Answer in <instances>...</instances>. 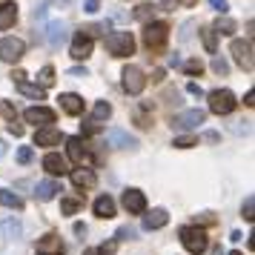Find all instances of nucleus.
Returning <instances> with one entry per match:
<instances>
[{"label":"nucleus","mask_w":255,"mask_h":255,"mask_svg":"<svg viewBox=\"0 0 255 255\" xmlns=\"http://www.w3.org/2000/svg\"><path fill=\"white\" fill-rule=\"evenodd\" d=\"M178 235H181V244H184L186 253H192V255L207 253V247H209L207 230H201V227H181Z\"/></svg>","instance_id":"f257e3e1"},{"label":"nucleus","mask_w":255,"mask_h":255,"mask_svg":"<svg viewBox=\"0 0 255 255\" xmlns=\"http://www.w3.org/2000/svg\"><path fill=\"white\" fill-rule=\"evenodd\" d=\"M106 49L112 58H129L135 52V37H132V32H112V35H106Z\"/></svg>","instance_id":"f03ea898"},{"label":"nucleus","mask_w":255,"mask_h":255,"mask_svg":"<svg viewBox=\"0 0 255 255\" xmlns=\"http://www.w3.org/2000/svg\"><path fill=\"white\" fill-rule=\"evenodd\" d=\"M235 106H238V101H235V95H232L230 89H215V92H209V112H215V115H230Z\"/></svg>","instance_id":"7ed1b4c3"},{"label":"nucleus","mask_w":255,"mask_h":255,"mask_svg":"<svg viewBox=\"0 0 255 255\" xmlns=\"http://www.w3.org/2000/svg\"><path fill=\"white\" fill-rule=\"evenodd\" d=\"M23 52H26V43L20 37H3L0 40V60L3 63H17L23 58Z\"/></svg>","instance_id":"20e7f679"},{"label":"nucleus","mask_w":255,"mask_h":255,"mask_svg":"<svg viewBox=\"0 0 255 255\" xmlns=\"http://www.w3.org/2000/svg\"><path fill=\"white\" fill-rule=\"evenodd\" d=\"M66 152H69V161L78 163V166H83V169L92 163V155H89V149H86L83 138H66Z\"/></svg>","instance_id":"39448f33"},{"label":"nucleus","mask_w":255,"mask_h":255,"mask_svg":"<svg viewBox=\"0 0 255 255\" xmlns=\"http://www.w3.org/2000/svg\"><path fill=\"white\" fill-rule=\"evenodd\" d=\"M106 143L115 146V149H138V138L129 135L127 129H121V127H112L106 132Z\"/></svg>","instance_id":"423d86ee"},{"label":"nucleus","mask_w":255,"mask_h":255,"mask_svg":"<svg viewBox=\"0 0 255 255\" xmlns=\"http://www.w3.org/2000/svg\"><path fill=\"white\" fill-rule=\"evenodd\" d=\"M230 52L235 55V60L241 63L247 72L255 69V58H253V40H232Z\"/></svg>","instance_id":"0eeeda50"},{"label":"nucleus","mask_w":255,"mask_h":255,"mask_svg":"<svg viewBox=\"0 0 255 255\" xmlns=\"http://www.w3.org/2000/svg\"><path fill=\"white\" fill-rule=\"evenodd\" d=\"M204 121H207V112L204 109H186V112L172 118V127L175 129H198Z\"/></svg>","instance_id":"6e6552de"},{"label":"nucleus","mask_w":255,"mask_h":255,"mask_svg":"<svg viewBox=\"0 0 255 255\" xmlns=\"http://www.w3.org/2000/svg\"><path fill=\"white\" fill-rule=\"evenodd\" d=\"M166 37H169V26L166 23H146V29H143V43L149 49L163 46Z\"/></svg>","instance_id":"1a4fd4ad"},{"label":"nucleus","mask_w":255,"mask_h":255,"mask_svg":"<svg viewBox=\"0 0 255 255\" xmlns=\"http://www.w3.org/2000/svg\"><path fill=\"white\" fill-rule=\"evenodd\" d=\"M143 86H146L143 72H140L138 66H127V69H124V89H127L129 95H140Z\"/></svg>","instance_id":"9d476101"},{"label":"nucleus","mask_w":255,"mask_h":255,"mask_svg":"<svg viewBox=\"0 0 255 255\" xmlns=\"http://www.w3.org/2000/svg\"><path fill=\"white\" fill-rule=\"evenodd\" d=\"M23 118H26V124H35V127L40 124V129L49 127V124H55V112L46 109V106H32V109L23 112Z\"/></svg>","instance_id":"9b49d317"},{"label":"nucleus","mask_w":255,"mask_h":255,"mask_svg":"<svg viewBox=\"0 0 255 255\" xmlns=\"http://www.w3.org/2000/svg\"><path fill=\"white\" fill-rule=\"evenodd\" d=\"M124 207L132 215H140V212H146V195L140 189H127L124 192Z\"/></svg>","instance_id":"f8f14e48"},{"label":"nucleus","mask_w":255,"mask_h":255,"mask_svg":"<svg viewBox=\"0 0 255 255\" xmlns=\"http://www.w3.org/2000/svg\"><path fill=\"white\" fill-rule=\"evenodd\" d=\"M60 253H63V241L55 232H49L37 241V255H60Z\"/></svg>","instance_id":"ddd939ff"},{"label":"nucleus","mask_w":255,"mask_h":255,"mask_svg":"<svg viewBox=\"0 0 255 255\" xmlns=\"http://www.w3.org/2000/svg\"><path fill=\"white\" fill-rule=\"evenodd\" d=\"M66 40V23L63 20H52L46 26V43L52 49H60V43Z\"/></svg>","instance_id":"4468645a"},{"label":"nucleus","mask_w":255,"mask_h":255,"mask_svg":"<svg viewBox=\"0 0 255 255\" xmlns=\"http://www.w3.org/2000/svg\"><path fill=\"white\" fill-rule=\"evenodd\" d=\"M69 52H72V58H75V60H86L89 55H92V40L78 32V35H75V40H72Z\"/></svg>","instance_id":"2eb2a0df"},{"label":"nucleus","mask_w":255,"mask_h":255,"mask_svg":"<svg viewBox=\"0 0 255 255\" xmlns=\"http://www.w3.org/2000/svg\"><path fill=\"white\" fill-rule=\"evenodd\" d=\"M60 109H63L66 115H81L83 112V98L81 95H75V92L60 95Z\"/></svg>","instance_id":"dca6fc26"},{"label":"nucleus","mask_w":255,"mask_h":255,"mask_svg":"<svg viewBox=\"0 0 255 255\" xmlns=\"http://www.w3.org/2000/svg\"><path fill=\"white\" fill-rule=\"evenodd\" d=\"M43 169H46L49 175H66V172H69V166H66V161L60 158L58 152H49L46 158H43Z\"/></svg>","instance_id":"f3484780"},{"label":"nucleus","mask_w":255,"mask_h":255,"mask_svg":"<svg viewBox=\"0 0 255 255\" xmlns=\"http://www.w3.org/2000/svg\"><path fill=\"white\" fill-rule=\"evenodd\" d=\"M169 224V212L166 209H152L149 215H143V230H161Z\"/></svg>","instance_id":"a211bd4d"},{"label":"nucleus","mask_w":255,"mask_h":255,"mask_svg":"<svg viewBox=\"0 0 255 255\" xmlns=\"http://www.w3.org/2000/svg\"><path fill=\"white\" fill-rule=\"evenodd\" d=\"M35 143H37V146H58V143H60V132H58V129H52V127L37 129V132H35Z\"/></svg>","instance_id":"6ab92c4d"},{"label":"nucleus","mask_w":255,"mask_h":255,"mask_svg":"<svg viewBox=\"0 0 255 255\" xmlns=\"http://www.w3.org/2000/svg\"><path fill=\"white\" fill-rule=\"evenodd\" d=\"M95 215L98 218H115V201L109 195H101L95 201Z\"/></svg>","instance_id":"aec40b11"},{"label":"nucleus","mask_w":255,"mask_h":255,"mask_svg":"<svg viewBox=\"0 0 255 255\" xmlns=\"http://www.w3.org/2000/svg\"><path fill=\"white\" fill-rule=\"evenodd\" d=\"M0 230H3V238H6V241H20V235H23L20 221H14V218H6L0 224Z\"/></svg>","instance_id":"412c9836"},{"label":"nucleus","mask_w":255,"mask_h":255,"mask_svg":"<svg viewBox=\"0 0 255 255\" xmlns=\"http://www.w3.org/2000/svg\"><path fill=\"white\" fill-rule=\"evenodd\" d=\"M58 192H60V186L55 184V181H40V184L35 186V198L37 201H52Z\"/></svg>","instance_id":"4be33fe9"},{"label":"nucleus","mask_w":255,"mask_h":255,"mask_svg":"<svg viewBox=\"0 0 255 255\" xmlns=\"http://www.w3.org/2000/svg\"><path fill=\"white\" fill-rule=\"evenodd\" d=\"M14 20H17V6H14V3H3V6H0V29L14 26Z\"/></svg>","instance_id":"5701e85b"},{"label":"nucleus","mask_w":255,"mask_h":255,"mask_svg":"<svg viewBox=\"0 0 255 255\" xmlns=\"http://www.w3.org/2000/svg\"><path fill=\"white\" fill-rule=\"evenodd\" d=\"M95 181H98V178H95V172L92 169H75V172H72V184L75 186H95Z\"/></svg>","instance_id":"b1692460"},{"label":"nucleus","mask_w":255,"mask_h":255,"mask_svg":"<svg viewBox=\"0 0 255 255\" xmlns=\"http://www.w3.org/2000/svg\"><path fill=\"white\" fill-rule=\"evenodd\" d=\"M0 204H3V207H9V209H23L20 195L12 192V189H0Z\"/></svg>","instance_id":"393cba45"},{"label":"nucleus","mask_w":255,"mask_h":255,"mask_svg":"<svg viewBox=\"0 0 255 255\" xmlns=\"http://www.w3.org/2000/svg\"><path fill=\"white\" fill-rule=\"evenodd\" d=\"M201 40H204V49H207L209 55H215V49H218V35L212 32V26H204V29H201Z\"/></svg>","instance_id":"a878e982"},{"label":"nucleus","mask_w":255,"mask_h":255,"mask_svg":"<svg viewBox=\"0 0 255 255\" xmlns=\"http://www.w3.org/2000/svg\"><path fill=\"white\" fill-rule=\"evenodd\" d=\"M212 32H215V35H232V32H235V20L227 17V14H221L218 20H215V26H212Z\"/></svg>","instance_id":"bb28decb"},{"label":"nucleus","mask_w":255,"mask_h":255,"mask_svg":"<svg viewBox=\"0 0 255 255\" xmlns=\"http://www.w3.org/2000/svg\"><path fill=\"white\" fill-rule=\"evenodd\" d=\"M17 89L26 95V98H35V101H43V89L37 86V83H29V81H20L17 83Z\"/></svg>","instance_id":"cd10ccee"},{"label":"nucleus","mask_w":255,"mask_h":255,"mask_svg":"<svg viewBox=\"0 0 255 255\" xmlns=\"http://www.w3.org/2000/svg\"><path fill=\"white\" fill-rule=\"evenodd\" d=\"M109 32V23H95V26H83L81 29V35H86L89 40H92L95 35H106Z\"/></svg>","instance_id":"c85d7f7f"},{"label":"nucleus","mask_w":255,"mask_h":255,"mask_svg":"<svg viewBox=\"0 0 255 255\" xmlns=\"http://www.w3.org/2000/svg\"><path fill=\"white\" fill-rule=\"evenodd\" d=\"M92 115H95V121H106V118L112 115V106L106 104V101H98L92 109Z\"/></svg>","instance_id":"c756f323"},{"label":"nucleus","mask_w":255,"mask_h":255,"mask_svg":"<svg viewBox=\"0 0 255 255\" xmlns=\"http://www.w3.org/2000/svg\"><path fill=\"white\" fill-rule=\"evenodd\" d=\"M60 209H63V215H75L81 209V201L78 198H60Z\"/></svg>","instance_id":"7c9ffc66"},{"label":"nucleus","mask_w":255,"mask_h":255,"mask_svg":"<svg viewBox=\"0 0 255 255\" xmlns=\"http://www.w3.org/2000/svg\"><path fill=\"white\" fill-rule=\"evenodd\" d=\"M37 81H40V89L52 86V83H55V69H52V66H43V69H40V75H37Z\"/></svg>","instance_id":"2f4dec72"},{"label":"nucleus","mask_w":255,"mask_h":255,"mask_svg":"<svg viewBox=\"0 0 255 255\" xmlns=\"http://www.w3.org/2000/svg\"><path fill=\"white\" fill-rule=\"evenodd\" d=\"M152 12H155V9H152L149 3H140V6H138V9H135L132 14H135V20H140V23H146V20L152 17Z\"/></svg>","instance_id":"473e14b6"},{"label":"nucleus","mask_w":255,"mask_h":255,"mask_svg":"<svg viewBox=\"0 0 255 255\" xmlns=\"http://www.w3.org/2000/svg\"><path fill=\"white\" fill-rule=\"evenodd\" d=\"M172 146H178V149H189V146H198V138L195 135H181V138H175Z\"/></svg>","instance_id":"72a5a7b5"},{"label":"nucleus","mask_w":255,"mask_h":255,"mask_svg":"<svg viewBox=\"0 0 255 255\" xmlns=\"http://www.w3.org/2000/svg\"><path fill=\"white\" fill-rule=\"evenodd\" d=\"M212 72H215V75H227V72H230V63L221 58V55H215V58H212Z\"/></svg>","instance_id":"f704fd0d"},{"label":"nucleus","mask_w":255,"mask_h":255,"mask_svg":"<svg viewBox=\"0 0 255 255\" xmlns=\"http://www.w3.org/2000/svg\"><path fill=\"white\" fill-rule=\"evenodd\" d=\"M241 212H244V218H247V221H255V198H253V195H247Z\"/></svg>","instance_id":"c9c22d12"},{"label":"nucleus","mask_w":255,"mask_h":255,"mask_svg":"<svg viewBox=\"0 0 255 255\" xmlns=\"http://www.w3.org/2000/svg\"><path fill=\"white\" fill-rule=\"evenodd\" d=\"M184 69H186V75H201V72H204V63H201V60H186Z\"/></svg>","instance_id":"e433bc0d"},{"label":"nucleus","mask_w":255,"mask_h":255,"mask_svg":"<svg viewBox=\"0 0 255 255\" xmlns=\"http://www.w3.org/2000/svg\"><path fill=\"white\" fill-rule=\"evenodd\" d=\"M0 115L6 118L9 124H14V106H12V104H6V101H0Z\"/></svg>","instance_id":"4c0bfd02"},{"label":"nucleus","mask_w":255,"mask_h":255,"mask_svg":"<svg viewBox=\"0 0 255 255\" xmlns=\"http://www.w3.org/2000/svg\"><path fill=\"white\" fill-rule=\"evenodd\" d=\"M17 161H20V163L32 161V146H20V149H17Z\"/></svg>","instance_id":"58836bf2"},{"label":"nucleus","mask_w":255,"mask_h":255,"mask_svg":"<svg viewBox=\"0 0 255 255\" xmlns=\"http://www.w3.org/2000/svg\"><path fill=\"white\" fill-rule=\"evenodd\" d=\"M209 6L218 12V17H221V14H227V0H209Z\"/></svg>","instance_id":"ea45409f"},{"label":"nucleus","mask_w":255,"mask_h":255,"mask_svg":"<svg viewBox=\"0 0 255 255\" xmlns=\"http://www.w3.org/2000/svg\"><path fill=\"white\" fill-rule=\"evenodd\" d=\"M232 132H238V135H247V132H250V121H235V124H232Z\"/></svg>","instance_id":"a19ab883"},{"label":"nucleus","mask_w":255,"mask_h":255,"mask_svg":"<svg viewBox=\"0 0 255 255\" xmlns=\"http://www.w3.org/2000/svg\"><path fill=\"white\" fill-rule=\"evenodd\" d=\"M72 78H89V72L83 69V66H75V69H69Z\"/></svg>","instance_id":"79ce46f5"},{"label":"nucleus","mask_w":255,"mask_h":255,"mask_svg":"<svg viewBox=\"0 0 255 255\" xmlns=\"http://www.w3.org/2000/svg\"><path fill=\"white\" fill-rule=\"evenodd\" d=\"M83 12L95 14V12H98V0H86V3H83Z\"/></svg>","instance_id":"37998d69"},{"label":"nucleus","mask_w":255,"mask_h":255,"mask_svg":"<svg viewBox=\"0 0 255 255\" xmlns=\"http://www.w3.org/2000/svg\"><path fill=\"white\" fill-rule=\"evenodd\" d=\"M118 238H121V241H124V238H135V230L124 227V230H118Z\"/></svg>","instance_id":"c03bdc74"},{"label":"nucleus","mask_w":255,"mask_h":255,"mask_svg":"<svg viewBox=\"0 0 255 255\" xmlns=\"http://www.w3.org/2000/svg\"><path fill=\"white\" fill-rule=\"evenodd\" d=\"M9 132H12V135H17V138H20V135H23V127H20V124L14 121V124H9Z\"/></svg>","instance_id":"a18cd8bd"},{"label":"nucleus","mask_w":255,"mask_h":255,"mask_svg":"<svg viewBox=\"0 0 255 255\" xmlns=\"http://www.w3.org/2000/svg\"><path fill=\"white\" fill-rule=\"evenodd\" d=\"M12 81H14V83H20V81H26V72H20V69H17V72H14V75H12Z\"/></svg>","instance_id":"49530a36"},{"label":"nucleus","mask_w":255,"mask_h":255,"mask_svg":"<svg viewBox=\"0 0 255 255\" xmlns=\"http://www.w3.org/2000/svg\"><path fill=\"white\" fill-rule=\"evenodd\" d=\"M186 89H189L192 95H201V86H198V83H186Z\"/></svg>","instance_id":"de8ad7c7"},{"label":"nucleus","mask_w":255,"mask_h":255,"mask_svg":"<svg viewBox=\"0 0 255 255\" xmlns=\"http://www.w3.org/2000/svg\"><path fill=\"white\" fill-rule=\"evenodd\" d=\"M244 104H247V106H253V104H255V92H247V98H244Z\"/></svg>","instance_id":"09e8293b"},{"label":"nucleus","mask_w":255,"mask_h":255,"mask_svg":"<svg viewBox=\"0 0 255 255\" xmlns=\"http://www.w3.org/2000/svg\"><path fill=\"white\" fill-rule=\"evenodd\" d=\"M83 255H104V253H101V250H86Z\"/></svg>","instance_id":"8fccbe9b"},{"label":"nucleus","mask_w":255,"mask_h":255,"mask_svg":"<svg viewBox=\"0 0 255 255\" xmlns=\"http://www.w3.org/2000/svg\"><path fill=\"white\" fill-rule=\"evenodd\" d=\"M178 3H184V6H195L198 0H178Z\"/></svg>","instance_id":"3c124183"},{"label":"nucleus","mask_w":255,"mask_h":255,"mask_svg":"<svg viewBox=\"0 0 255 255\" xmlns=\"http://www.w3.org/2000/svg\"><path fill=\"white\" fill-rule=\"evenodd\" d=\"M3 155H6V143H3V140H0V158H3Z\"/></svg>","instance_id":"603ef678"},{"label":"nucleus","mask_w":255,"mask_h":255,"mask_svg":"<svg viewBox=\"0 0 255 255\" xmlns=\"http://www.w3.org/2000/svg\"><path fill=\"white\" fill-rule=\"evenodd\" d=\"M0 247H3V230H0Z\"/></svg>","instance_id":"864d4df0"},{"label":"nucleus","mask_w":255,"mask_h":255,"mask_svg":"<svg viewBox=\"0 0 255 255\" xmlns=\"http://www.w3.org/2000/svg\"><path fill=\"white\" fill-rule=\"evenodd\" d=\"M230 255H241V253H230Z\"/></svg>","instance_id":"5fc2aeb1"}]
</instances>
